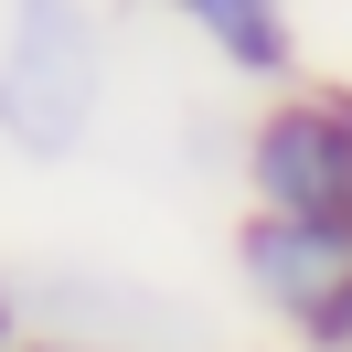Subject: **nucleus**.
<instances>
[{
	"label": "nucleus",
	"mask_w": 352,
	"mask_h": 352,
	"mask_svg": "<svg viewBox=\"0 0 352 352\" xmlns=\"http://www.w3.org/2000/svg\"><path fill=\"white\" fill-rule=\"evenodd\" d=\"M160 11H171L224 75H245V86H288V75H299V11H288V0H160Z\"/></svg>",
	"instance_id": "nucleus-4"
},
{
	"label": "nucleus",
	"mask_w": 352,
	"mask_h": 352,
	"mask_svg": "<svg viewBox=\"0 0 352 352\" xmlns=\"http://www.w3.org/2000/svg\"><path fill=\"white\" fill-rule=\"evenodd\" d=\"M235 288L256 320L288 331V352H342L352 331V235L342 224H299V214H235Z\"/></svg>",
	"instance_id": "nucleus-3"
},
{
	"label": "nucleus",
	"mask_w": 352,
	"mask_h": 352,
	"mask_svg": "<svg viewBox=\"0 0 352 352\" xmlns=\"http://www.w3.org/2000/svg\"><path fill=\"white\" fill-rule=\"evenodd\" d=\"M0 342H11V352L32 342V299H22V288H11V278H0Z\"/></svg>",
	"instance_id": "nucleus-6"
},
{
	"label": "nucleus",
	"mask_w": 352,
	"mask_h": 352,
	"mask_svg": "<svg viewBox=\"0 0 352 352\" xmlns=\"http://www.w3.org/2000/svg\"><path fill=\"white\" fill-rule=\"evenodd\" d=\"M107 118V22L96 0H0V150L75 160Z\"/></svg>",
	"instance_id": "nucleus-1"
},
{
	"label": "nucleus",
	"mask_w": 352,
	"mask_h": 352,
	"mask_svg": "<svg viewBox=\"0 0 352 352\" xmlns=\"http://www.w3.org/2000/svg\"><path fill=\"white\" fill-rule=\"evenodd\" d=\"M0 352H11V342H0Z\"/></svg>",
	"instance_id": "nucleus-8"
},
{
	"label": "nucleus",
	"mask_w": 352,
	"mask_h": 352,
	"mask_svg": "<svg viewBox=\"0 0 352 352\" xmlns=\"http://www.w3.org/2000/svg\"><path fill=\"white\" fill-rule=\"evenodd\" d=\"M342 352H352V331H342Z\"/></svg>",
	"instance_id": "nucleus-7"
},
{
	"label": "nucleus",
	"mask_w": 352,
	"mask_h": 352,
	"mask_svg": "<svg viewBox=\"0 0 352 352\" xmlns=\"http://www.w3.org/2000/svg\"><path fill=\"white\" fill-rule=\"evenodd\" d=\"M235 182L256 214H299V224L352 235V86H331V75L267 86V107L235 139Z\"/></svg>",
	"instance_id": "nucleus-2"
},
{
	"label": "nucleus",
	"mask_w": 352,
	"mask_h": 352,
	"mask_svg": "<svg viewBox=\"0 0 352 352\" xmlns=\"http://www.w3.org/2000/svg\"><path fill=\"white\" fill-rule=\"evenodd\" d=\"M22 352H139V342H107V331H32Z\"/></svg>",
	"instance_id": "nucleus-5"
}]
</instances>
